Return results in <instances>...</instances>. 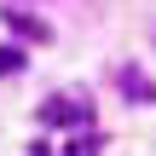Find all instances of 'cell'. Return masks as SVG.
<instances>
[{"mask_svg":"<svg viewBox=\"0 0 156 156\" xmlns=\"http://www.w3.org/2000/svg\"><path fill=\"white\" fill-rule=\"evenodd\" d=\"M23 69V52L17 46H0V75H17Z\"/></svg>","mask_w":156,"mask_h":156,"instance_id":"cell-5","label":"cell"},{"mask_svg":"<svg viewBox=\"0 0 156 156\" xmlns=\"http://www.w3.org/2000/svg\"><path fill=\"white\" fill-rule=\"evenodd\" d=\"M41 122H87V98H46L41 104Z\"/></svg>","mask_w":156,"mask_h":156,"instance_id":"cell-3","label":"cell"},{"mask_svg":"<svg viewBox=\"0 0 156 156\" xmlns=\"http://www.w3.org/2000/svg\"><path fill=\"white\" fill-rule=\"evenodd\" d=\"M116 81H122V93H127L133 104H156V87L145 81V69H139V64H116Z\"/></svg>","mask_w":156,"mask_h":156,"instance_id":"cell-2","label":"cell"},{"mask_svg":"<svg viewBox=\"0 0 156 156\" xmlns=\"http://www.w3.org/2000/svg\"><path fill=\"white\" fill-rule=\"evenodd\" d=\"M98 151H104V139H98V133H81V139H69L64 156H98Z\"/></svg>","mask_w":156,"mask_h":156,"instance_id":"cell-4","label":"cell"},{"mask_svg":"<svg viewBox=\"0 0 156 156\" xmlns=\"http://www.w3.org/2000/svg\"><path fill=\"white\" fill-rule=\"evenodd\" d=\"M0 17H6V29H12V35H23V41H35V46H46V41H52V29H46L35 12H23V6H0Z\"/></svg>","mask_w":156,"mask_h":156,"instance_id":"cell-1","label":"cell"}]
</instances>
